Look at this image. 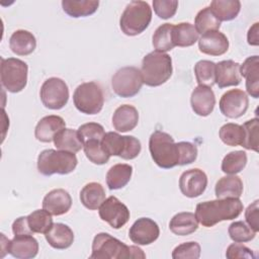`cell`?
Listing matches in <instances>:
<instances>
[{"label":"cell","instance_id":"49","mask_svg":"<svg viewBox=\"0 0 259 259\" xmlns=\"http://www.w3.org/2000/svg\"><path fill=\"white\" fill-rule=\"evenodd\" d=\"M12 232L14 236L33 235V232L30 230L28 226L27 217H20L16 219L12 224Z\"/></svg>","mask_w":259,"mask_h":259},{"label":"cell","instance_id":"11","mask_svg":"<svg viewBox=\"0 0 259 259\" xmlns=\"http://www.w3.org/2000/svg\"><path fill=\"white\" fill-rule=\"evenodd\" d=\"M42 104L53 110L63 108L69 100V88L64 80L57 77L47 79L39 91Z\"/></svg>","mask_w":259,"mask_h":259},{"label":"cell","instance_id":"26","mask_svg":"<svg viewBox=\"0 0 259 259\" xmlns=\"http://www.w3.org/2000/svg\"><path fill=\"white\" fill-rule=\"evenodd\" d=\"M214 192L218 198H239L243 193V182L236 174L224 176L215 183Z\"/></svg>","mask_w":259,"mask_h":259},{"label":"cell","instance_id":"48","mask_svg":"<svg viewBox=\"0 0 259 259\" xmlns=\"http://www.w3.org/2000/svg\"><path fill=\"white\" fill-rule=\"evenodd\" d=\"M259 200H255L245 210V219L249 227L257 233L259 231Z\"/></svg>","mask_w":259,"mask_h":259},{"label":"cell","instance_id":"14","mask_svg":"<svg viewBox=\"0 0 259 259\" xmlns=\"http://www.w3.org/2000/svg\"><path fill=\"white\" fill-rule=\"evenodd\" d=\"M207 186L206 174L198 169L193 168L184 171L179 178V188L183 195L194 198L201 195Z\"/></svg>","mask_w":259,"mask_h":259},{"label":"cell","instance_id":"39","mask_svg":"<svg viewBox=\"0 0 259 259\" xmlns=\"http://www.w3.org/2000/svg\"><path fill=\"white\" fill-rule=\"evenodd\" d=\"M30 230L37 234H46L53 226L52 214L46 209H36L27 215Z\"/></svg>","mask_w":259,"mask_h":259},{"label":"cell","instance_id":"15","mask_svg":"<svg viewBox=\"0 0 259 259\" xmlns=\"http://www.w3.org/2000/svg\"><path fill=\"white\" fill-rule=\"evenodd\" d=\"M160 235V229L156 222L149 218L138 219L128 231V237L137 245H150Z\"/></svg>","mask_w":259,"mask_h":259},{"label":"cell","instance_id":"41","mask_svg":"<svg viewBox=\"0 0 259 259\" xmlns=\"http://www.w3.org/2000/svg\"><path fill=\"white\" fill-rule=\"evenodd\" d=\"M228 233L230 238L237 243L249 242L253 240L256 235V233L242 221L232 223L229 226Z\"/></svg>","mask_w":259,"mask_h":259},{"label":"cell","instance_id":"10","mask_svg":"<svg viewBox=\"0 0 259 259\" xmlns=\"http://www.w3.org/2000/svg\"><path fill=\"white\" fill-rule=\"evenodd\" d=\"M141 71L133 66L122 67L115 72L111 78V87L113 92L122 98L134 97L143 86Z\"/></svg>","mask_w":259,"mask_h":259},{"label":"cell","instance_id":"32","mask_svg":"<svg viewBox=\"0 0 259 259\" xmlns=\"http://www.w3.org/2000/svg\"><path fill=\"white\" fill-rule=\"evenodd\" d=\"M199 33L194 25L189 22H181L173 26V42L175 47H190L198 40Z\"/></svg>","mask_w":259,"mask_h":259},{"label":"cell","instance_id":"38","mask_svg":"<svg viewBox=\"0 0 259 259\" xmlns=\"http://www.w3.org/2000/svg\"><path fill=\"white\" fill-rule=\"evenodd\" d=\"M194 74L198 85L211 87L215 84V64L211 61H198L194 66Z\"/></svg>","mask_w":259,"mask_h":259},{"label":"cell","instance_id":"5","mask_svg":"<svg viewBox=\"0 0 259 259\" xmlns=\"http://www.w3.org/2000/svg\"><path fill=\"white\" fill-rule=\"evenodd\" d=\"M152 20V9L145 1H132L123 10L119 26L128 36H135L145 31Z\"/></svg>","mask_w":259,"mask_h":259},{"label":"cell","instance_id":"7","mask_svg":"<svg viewBox=\"0 0 259 259\" xmlns=\"http://www.w3.org/2000/svg\"><path fill=\"white\" fill-rule=\"evenodd\" d=\"M73 102L80 112L90 115L97 114L104 104L102 89L96 82L82 83L74 91Z\"/></svg>","mask_w":259,"mask_h":259},{"label":"cell","instance_id":"12","mask_svg":"<svg viewBox=\"0 0 259 259\" xmlns=\"http://www.w3.org/2000/svg\"><path fill=\"white\" fill-rule=\"evenodd\" d=\"M130 210L117 197L109 196L99 206V217L113 229H120L130 220Z\"/></svg>","mask_w":259,"mask_h":259},{"label":"cell","instance_id":"35","mask_svg":"<svg viewBox=\"0 0 259 259\" xmlns=\"http://www.w3.org/2000/svg\"><path fill=\"white\" fill-rule=\"evenodd\" d=\"M220 139L224 144L231 147L242 146L245 139V131L238 123L229 122L220 128Z\"/></svg>","mask_w":259,"mask_h":259},{"label":"cell","instance_id":"47","mask_svg":"<svg viewBox=\"0 0 259 259\" xmlns=\"http://www.w3.org/2000/svg\"><path fill=\"white\" fill-rule=\"evenodd\" d=\"M180 147V166L193 163L197 158V148L189 142H179Z\"/></svg>","mask_w":259,"mask_h":259},{"label":"cell","instance_id":"30","mask_svg":"<svg viewBox=\"0 0 259 259\" xmlns=\"http://www.w3.org/2000/svg\"><path fill=\"white\" fill-rule=\"evenodd\" d=\"M133 167L128 164H115L106 174V184L110 190L124 187L131 180Z\"/></svg>","mask_w":259,"mask_h":259},{"label":"cell","instance_id":"31","mask_svg":"<svg viewBox=\"0 0 259 259\" xmlns=\"http://www.w3.org/2000/svg\"><path fill=\"white\" fill-rule=\"evenodd\" d=\"M209 8L221 22L230 21L238 16L241 10V2L238 0H213Z\"/></svg>","mask_w":259,"mask_h":259},{"label":"cell","instance_id":"36","mask_svg":"<svg viewBox=\"0 0 259 259\" xmlns=\"http://www.w3.org/2000/svg\"><path fill=\"white\" fill-rule=\"evenodd\" d=\"M194 27L198 33H205L212 30H219L221 21L214 16L209 7L201 9L195 16Z\"/></svg>","mask_w":259,"mask_h":259},{"label":"cell","instance_id":"2","mask_svg":"<svg viewBox=\"0 0 259 259\" xmlns=\"http://www.w3.org/2000/svg\"><path fill=\"white\" fill-rule=\"evenodd\" d=\"M143 250L137 246H127L107 233L97 234L92 242L93 259H127L145 258Z\"/></svg>","mask_w":259,"mask_h":259},{"label":"cell","instance_id":"1","mask_svg":"<svg viewBox=\"0 0 259 259\" xmlns=\"http://www.w3.org/2000/svg\"><path fill=\"white\" fill-rule=\"evenodd\" d=\"M242 210L243 203L239 198H218L198 203L195 217L203 227L210 228L220 222L238 218Z\"/></svg>","mask_w":259,"mask_h":259},{"label":"cell","instance_id":"9","mask_svg":"<svg viewBox=\"0 0 259 259\" xmlns=\"http://www.w3.org/2000/svg\"><path fill=\"white\" fill-rule=\"evenodd\" d=\"M27 64L16 58H1V83L11 93H17L24 89L27 83Z\"/></svg>","mask_w":259,"mask_h":259},{"label":"cell","instance_id":"23","mask_svg":"<svg viewBox=\"0 0 259 259\" xmlns=\"http://www.w3.org/2000/svg\"><path fill=\"white\" fill-rule=\"evenodd\" d=\"M139 122V112L137 108L130 104L118 106L112 115V125L114 130L121 133L133 131Z\"/></svg>","mask_w":259,"mask_h":259},{"label":"cell","instance_id":"4","mask_svg":"<svg viewBox=\"0 0 259 259\" xmlns=\"http://www.w3.org/2000/svg\"><path fill=\"white\" fill-rule=\"evenodd\" d=\"M172 59L166 53L151 52L142 61L143 83L151 87L164 84L172 75Z\"/></svg>","mask_w":259,"mask_h":259},{"label":"cell","instance_id":"24","mask_svg":"<svg viewBox=\"0 0 259 259\" xmlns=\"http://www.w3.org/2000/svg\"><path fill=\"white\" fill-rule=\"evenodd\" d=\"M49 245L58 250L69 248L74 242V233L71 228L62 223L53 224L52 228L45 234Z\"/></svg>","mask_w":259,"mask_h":259},{"label":"cell","instance_id":"18","mask_svg":"<svg viewBox=\"0 0 259 259\" xmlns=\"http://www.w3.org/2000/svg\"><path fill=\"white\" fill-rule=\"evenodd\" d=\"M72 206V198L68 191L62 188L51 190L42 199V208L52 215L67 213Z\"/></svg>","mask_w":259,"mask_h":259},{"label":"cell","instance_id":"29","mask_svg":"<svg viewBox=\"0 0 259 259\" xmlns=\"http://www.w3.org/2000/svg\"><path fill=\"white\" fill-rule=\"evenodd\" d=\"M99 1L95 0H63L62 7L66 14L71 17H86L96 12Z\"/></svg>","mask_w":259,"mask_h":259},{"label":"cell","instance_id":"50","mask_svg":"<svg viewBox=\"0 0 259 259\" xmlns=\"http://www.w3.org/2000/svg\"><path fill=\"white\" fill-rule=\"evenodd\" d=\"M259 23L255 22L248 30L247 33V40L248 44L251 46H258L259 45Z\"/></svg>","mask_w":259,"mask_h":259},{"label":"cell","instance_id":"33","mask_svg":"<svg viewBox=\"0 0 259 259\" xmlns=\"http://www.w3.org/2000/svg\"><path fill=\"white\" fill-rule=\"evenodd\" d=\"M54 144L57 149L71 153H77L83 148L78 135V131L66 127L55 136Z\"/></svg>","mask_w":259,"mask_h":259},{"label":"cell","instance_id":"22","mask_svg":"<svg viewBox=\"0 0 259 259\" xmlns=\"http://www.w3.org/2000/svg\"><path fill=\"white\" fill-rule=\"evenodd\" d=\"M240 75L246 79V89L253 98L259 97V58L252 56L240 65Z\"/></svg>","mask_w":259,"mask_h":259},{"label":"cell","instance_id":"45","mask_svg":"<svg viewBox=\"0 0 259 259\" xmlns=\"http://www.w3.org/2000/svg\"><path fill=\"white\" fill-rule=\"evenodd\" d=\"M153 7L155 13L162 19H168L175 15L178 8L176 0H154Z\"/></svg>","mask_w":259,"mask_h":259},{"label":"cell","instance_id":"3","mask_svg":"<svg viewBox=\"0 0 259 259\" xmlns=\"http://www.w3.org/2000/svg\"><path fill=\"white\" fill-rule=\"evenodd\" d=\"M149 150L154 162L163 169L180 165V147L167 133L155 131L149 139Z\"/></svg>","mask_w":259,"mask_h":259},{"label":"cell","instance_id":"21","mask_svg":"<svg viewBox=\"0 0 259 259\" xmlns=\"http://www.w3.org/2000/svg\"><path fill=\"white\" fill-rule=\"evenodd\" d=\"M8 253L18 259H30L37 255L38 243L32 235L14 236L10 241Z\"/></svg>","mask_w":259,"mask_h":259},{"label":"cell","instance_id":"43","mask_svg":"<svg viewBox=\"0 0 259 259\" xmlns=\"http://www.w3.org/2000/svg\"><path fill=\"white\" fill-rule=\"evenodd\" d=\"M200 246L196 242H185L177 247L172 252L173 259H197L200 256Z\"/></svg>","mask_w":259,"mask_h":259},{"label":"cell","instance_id":"6","mask_svg":"<svg viewBox=\"0 0 259 259\" xmlns=\"http://www.w3.org/2000/svg\"><path fill=\"white\" fill-rule=\"evenodd\" d=\"M78 164L75 153L47 149L40 152L37 158V170L45 176L53 174L66 175L73 172Z\"/></svg>","mask_w":259,"mask_h":259},{"label":"cell","instance_id":"28","mask_svg":"<svg viewBox=\"0 0 259 259\" xmlns=\"http://www.w3.org/2000/svg\"><path fill=\"white\" fill-rule=\"evenodd\" d=\"M80 200L86 208L95 210L105 200V190L98 182L87 183L80 191Z\"/></svg>","mask_w":259,"mask_h":259},{"label":"cell","instance_id":"34","mask_svg":"<svg viewBox=\"0 0 259 259\" xmlns=\"http://www.w3.org/2000/svg\"><path fill=\"white\" fill-rule=\"evenodd\" d=\"M172 23H164L160 25L153 34V47L157 52L165 53L171 51L175 46L173 42Z\"/></svg>","mask_w":259,"mask_h":259},{"label":"cell","instance_id":"42","mask_svg":"<svg viewBox=\"0 0 259 259\" xmlns=\"http://www.w3.org/2000/svg\"><path fill=\"white\" fill-rule=\"evenodd\" d=\"M245 131V139L242 147L247 150H252L258 152V131H259V120L257 117L247 120L243 125Z\"/></svg>","mask_w":259,"mask_h":259},{"label":"cell","instance_id":"37","mask_svg":"<svg viewBox=\"0 0 259 259\" xmlns=\"http://www.w3.org/2000/svg\"><path fill=\"white\" fill-rule=\"evenodd\" d=\"M247 164V154L244 151H234L227 154L222 161V171L229 175L241 172Z\"/></svg>","mask_w":259,"mask_h":259},{"label":"cell","instance_id":"8","mask_svg":"<svg viewBox=\"0 0 259 259\" xmlns=\"http://www.w3.org/2000/svg\"><path fill=\"white\" fill-rule=\"evenodd\" d=\"M101 146L109 156H117L124 160L137 158L142 150L141 142L137 138L120 136L114 132H108L103 136Z\"/></svg>","mask_w":259,"mask_h":259},{"label":"cell","instance_id":"19","mask_svg":"<svg viewBox=\"0 0 259 259\" xmlns=\"http://www.w3.org/2000/svg\"><path fill=\"white\" fill-rule=\"evenodd\" d=\"M241 82L240 64L233 60H225L215 64V84L219 88L237 86Z\"/></svg>","mask_w":259,"mask_h":259},{"label":"cell","instance_id":"20","mask_svg":"<svg viewBox=\"0 0 259 259\" xmlns=\"http://www.w3.org/2000/svg\"><path fill=\"white\" fill-rule=\"evenodd\" d=\"M66 127V122L59 115H47L42 117L36 124L34 130L35 139L42 143L54 141L55 136Z\"/></svg>","mask_w":259,"mask_h":259},{"label":"cell","instance_id":"16","mask_svg":"<svg viewBox=\"0 0 259 259\" xmlns=\"http://www.w3.org/2000/svg\"><path fill=\"white\" fill-rule=\"evenodd\" d=\"M191 108L199 116L209 115L215 105V96L211 87L198 85L191 93Z\"/></svg>","mask_w":259,"mask_h":259},{"label":"cell","instance_id":"25","mask_svg":"<svg viewBox=\"0 0 259 259\" xmlns=\"http://www.w3.org/2000/svg\"><path fill=\"white\" fill-rule=\"evenodd\" d=\"M9 47L17 56H28L36 48V39L30 31L18 29L11 34Z\"/></svg>","mask_w":259,"mask_h":259},{"label":"cell","instance_id":"13","mask_svg":"<svg viewBox=\"0 0 259 259\" xmlns=\"http://www.w3.org/2000/svg\"><path fill=\"white\" fill-rule=\"evenodd\" d=\"M221 112L229 118H238L244 115L249 106L247 94L241 89H232L223 94L220 100Z\"/></svg>","mask_w":259,"mask_h":259},{"label":"cell","instance_id":"44","mask_svg":"<svg viewBox=\"0 0 259 259\" xmlns=\"http://www.w3.org/2000/svg\"><path fill=\"white\" fill-rule=\"evenodd\" d=\"M78 135L80 138V141L83 145V143L90 141V140H102L103 136L105 135L104 128L101 124L97 122H88L84 123L79 126L78 128Z\"/></svg>","mask_w":259,"mask_h":259},{"label":"cell","instance_id":"27","mask_svg":"<svg viewBox=\"0 0 259 259\" xmlns=\"http://www.w3.org/2000/svg\"><path fill=\"white\" fill-rule=\"evenodd\" d=\"M198 228V221L194 213L183 211L176 213L169 223L170 231L177 236H187Z\"/></svg>","mask_w":259,"mask_h":259},{"label":"cell","instance_id":"40","mask_svg":"<svg viewBox=\"0 0 259 259\" xmlns=\"http://www.w3.org/2000/svg\"><path fill=\"white\" fill-rule=\"evenodd\" d=\"M101 141L90 140L83 143V150L87 159L96 165L106 164L110 158V156L102 149Z\"/></svg>","mask_w":259,"mask_h":259},{"label":"cell","instance_id":"17","mask_svg":"<svg viewBox=\"0 0 259 259\" xmlns=\"http://www.w3.org/2000/svg\"><path fill=\"white\" fill-rule=\"evenodd\" d=\"M198 49L205 55L221 56L229 50V39L219 30L208 31L199 37Z\"/></svg>","mask_w":259,"mask_h":259},{"label":"cell","instance_id":"46","mask_svg":"<svg viewBox=\"0 0 259 259\" xmlns=\"http://www.w3.org/2000/svg\"><path fill=\"white\" fill-rule=\"evenodd\" d=\"M226 257L228 259H254L255 255L251 249L244 246L243 244L235 242L234 244H231L226 252Z\"/></svg>","mask_w":259,"mask_h":259}]
</instances>
